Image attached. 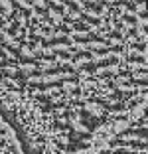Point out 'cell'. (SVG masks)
I'll use <instances>...</instances> for the list:
<instances>
[{"instance_id":"cell-1","label":"cell","mask_w":148,"mask_h":154,"mask_svg":"<svg viewBox=\"0 0 148 154\" xmlns=\"http://www.w3.org/2000/svg\"><path fill=\"white\" fill-rule=\"evenodd\" d=\"M146 103V0H0V109L26 142L85 154Z\"/></svg>"}]
</instances>
